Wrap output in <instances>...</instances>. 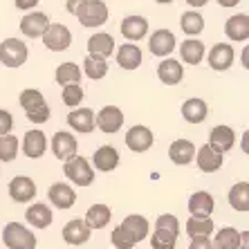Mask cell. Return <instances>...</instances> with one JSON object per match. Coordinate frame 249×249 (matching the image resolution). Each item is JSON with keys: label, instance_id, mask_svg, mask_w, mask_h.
<instances>
[{"label": "cell", "instance_id": "obj_39", "mask_svg": "<svg viewBox=\"0 0 249 249\" xmlns=\"http://www.w3.org/2000/svg\"><path fill=\"white\" fill-rule=\"evenodd\" d=\"M18 101H20V106H23V110H34V108H38V106L47 104L45 97H43L41 90H36V88H27V90H23L20 92V97H18Z\"/></svg>", "mask_w": 249, "mask_h": 249}, {"label": "cell", "instance_id": "obj_14", "mask_svg": "<svg viewBox=\"0 0 249 249\" xmlns=\"http://www.w3.org/2000/svg\"><path fill=\"white\" fill-rule=\"evenodd\" d=\"M193 160L197 162V168H200L202 173H215V171H220L222 164H225V155H222V153H215L209 144H204L202 148H197Z\"/></svg>", "mask_w": 249, "mask_h": 249}, {"label": "cell", "instance_id": "obj_21", "mask_svg": "<svg viewBox=\"0 0 249 249\" xmlns=\"http://www.w3.org/2000/svg\"><path fill=\"white\" fill-rule=\"evenodd\" d=\"M122 36L128 38V41H142L146 34H148V20L144 16H126L122 20Z\"/></svg>", "mask_w": 249, "mask_h": 249}, {"label": "cell", "instance_id": "obj_25", "mask_svg": "<svg viewBox=\"0 0 249 249\" xmlns=\"http://www.w3.org/2000/svg\"><path fill=\"white\" fill-rule=\"evenodd\" d=\"M215 200L209 191H196L191 197H189V213L197 215V218H209L213 213Z\"/></svg>", "mask_w": 249, "mask_h": 249}, {"label": "cell", "instance_id": "obj_43", "mask_svg": "<svg viewBox=\"0 0 249 249\" xmlns=\"http://www.w3.org/2000/svg\"><path fill=\"white\" fill-rule=\"evenodd\" d=\"M155 229H166V231H173L180 236V220L173 213H162L155 220Z\"/></svg>", "mask_w": 249, "mask_h": 249}, {"label": "cell", "instance_id": "obj_33", "mask_svg": "<svg viewBox=\"0 0 249 249\" xmlns=\"http://www.w3.org/2000/svg\"><path fill=\"white\" fill-rule=\"evenodd\" d=\"M56 83L58 86H70V83H81V79H83V72H81V68L76 63H61L56 68Z\"/></svg>", "mask_w": 249, "mask_h": 249}, {"label": "cell", "instance_id": "obj_38", "mask_svg": "<svg viewBox=\"0 0 249 249\" xmlns=\"http://www.w3.org/2000/svg\"><path fill=\"white\" fill-rule=\"evenodd\" d=\"M180 27L186 36H197L204 29V18L197 12H184L180 18Z\"/></svg>", "mask_w": 249, "mask_h": 249}, {"label": "cell", "instance_id": "obj_19", "mask_svg": "<svg viewBox=\"0 0 249 249\" xmlns=\"http://www.w3.org/2000/svg\"><path fill=\"white\" fill-rule=\"evenodd\" d=\"M168 157L178 166H186L196 157V144H193L191 139H175L173 144H171V148H168Z\"/></svg>", "mask_w": 249, "mask_h": 249}, {"label": "cell", "instance_id": "obj_49", "mask_svg": "<svg viewBox=\"0 0 249 249\" xmlns=\"http://www.w3.org/2000/svg\"><path fill=\"white\" fill-rule=\"evenodd\" d=\"M247 240H249V233L247 231H240V243H238L236 249H249L247 247Z\"/></svg>", "mask_w": 249, "mask_h": 249}, {"label": "cell", "instance_id": "obj_22", "mask_svg": "<svg viewBox=\"0 0 249 249\" xmlns=\"http://www.w3.org/2000/svg\"><path fill=\"white\" fill-rule=\"evenodd\" d=\"M225 34L229 36V41H247L249 38V16L247 14H236V16H229L225 23Z\"/></svg>", "mask_w": 249, "mask_h": 249}, {"label": "cell", "instance_id": "obj_46", "mask_svg": "<svg viewBox=\"0 0 249 249\" xmlns=\"http://www.w3.org/2000/svg\"><path fill=\"white\" fill-rule=\"evenodd\" d=\"M189 249H213V243H211L209 236H196V238H191Z\"/></svg>", "mask_w": 249, "mask_h": 249}, {"label": "cell", "instance_id": "obj_18", "mask_svg": "<svg viewBox=\"0 0 249 249\" xmlns=\"http://www.w3.org/2000/svg\"><path fill=\"white\" fill-rule=\"evenodd\" d=\"M47 25H50L47 14L32 12L20 20V32H23V36H27V38H41L43 32L47 29Z\"/></svg>", "mask_w": 249, "mask_h": 249}, {"label": "cell", "instance_id": "obj_36", "mask_svg": "<svg viewBox=\"0 0 249 249\" xmlns=\"http://www.w3.org/2000/svg\"><path fill=\"white\" fill-rule=\"evenodd\" d=\"M20 151V139L12 133L0 135V162H14Z\"/></svg>", "mask_w": 249, "mask_h": 249}, {"label": "cell", "instance_id": "obj_30", "mask_svg": "<svg viewBox=\"0 0 249 249\" xmlns=\"http://www.w3.org/2000/svg\"><path fill=\"white\" fill-rule=\"evenodd\" d=\"M112 220V211L108 204H92V207L86 211V218H83V222H86L90 229H104V227H108Z\"/></svg>", "mask_w": 249, "mask_h": 249}, {"label": "cell", "instance_id": "obj_45", "mask_svg": "<svg viewBox=\"0 0 249 249\" xmlns=\"http://www.w3.org/2000/svg\"><path fill=\"white\" fill-rule=\"evenodd\" d=\"M12 128H14L12 112H7V110H2V108H0V135L12 133Z\"/></svg>", "mask_w": 249, "mask_h": 249}, {"label": "cell", "instance_id": "obj_28", "mask_svg": "<svg viewBox=\"0 0 249 249\" xmlns=\"http://www.w3.org/2000/svg\"><path fill=\"white\" fill-rule=\"evenodd\" d=\"M117 65L122 70L133 72L142 65V50H139L135 43H124L119 50H117Z\"/></svg>", "mask_w": 249, "mask_h": 249}, {"label": "cell", "instance_id": "obj_26", "mask_svg": "<svg viewBox=\"0 0 249 249\" xmlns=\"http://www.w3.org/2000/svg\"><path fill=\"white\" fill-rule=\"evenodd\" d=\"M25 220H27L32 227H36V229H47L54 220L52 209L47 207V204H43V202L29 204V209L25 211Z\"/></svg>", "mask_w": 249, "mask_h": 249}, {"label": "cell", "instance_id": "obj_40", "mask_svg": "<svg viewBox=\"0 0 249 249\" xmlns=\"http://www.w3.org/2000/svg\"><path fill=\"white\" fill-rule=\"evenodd\" d=\"M178 245V233L166 231V229H155L151 236V247L153 249H175Z\"/></svg>", "mask_w": 249, "mask_h": 249}, {"label": "cell", "instance_id": "obj_42", "mask_svg": "<svg viewBox=\"0 0 249 249\" xmlns=\"http://www.w3.org/2000/svg\"><path fill=\"white\" fill-rule=\"evenodd\" d=\"M110 240H112V245H115L117 249H133L135 245H137L133 238L124 231L122 227H115V231L110 233Z\"/></svg>", "mask_w": 249, "mask_h": 249}, {"label": "cell", "instance_id": "obj_3", "mask_svg": "<svg viewBox=\"0 0 249 249\" xmlns=\"http://www.w3.org/2000/svg\"><path fill=\"white\" fill-rule=\"evenodd\" d=\"M2 243L7 249H36V233L20 222H9L2 229Z\"/></svg>", "mask_w": 249, "mask_h": 249}, {"label": "cell", "instance_id": "obj_7", "mask_svg": "<svg viewBox=\"0 0 249 249\" xmlns=\"http://www.w3.org/2000/svg\"><path fill=\"white\" fill-rule=\"evenodd\" d=\"M47 146H50V142H47L45 133L43 130H38V128H32V130H27L23 137V142H20V148H23L25 157H29V160H38V157L45 155Z\"/></svg>", "mask_w": 249, "mask_h": 249}, {"label": "cell", "instance_id": "obj_15", "mask_svg": "<svg viewBox=\"0 0 249 249\" xmlns=\"http://www.w3.org/2000/svg\"><path fill=\"white\" fill-rule=\"evenodd\" d=\"M236 144V133H233L231 126H215L211 133H209V146L213 148L215 153H229Z\"/></svg>", "mask_w": 249, "mask_h": 249}, {"label": "cell", "instance_id": "obj_1", "mask_svg": "<svg viewBox=\"0 0 249 249\" xmlns=\"http://www.w3.org/2000/svg\"><path fill=\"white\" fill-rule=\"evenodd\" d=\"M74 16L79 18V23L88 29L101 27L108 23V7L104 0H83L79 9L74 12Z\"/></svg>", "mask_w": 249, "mask_h": 249}, {"label": "cell", "instance_id": "obj_34", "mask_svg": "<svg viewBox=\"0 0 249 249\" xmlns=\"http://www.w3.org/2000/svg\"><path fill=\"white\" fill-rule=\"evenodd\" d=\"M81 72L88 76V79H92V81H99V79H104V76L108 74V63H106V58L90 56V54H88L86 61H83Z\"/></svg>", "mask_w": 249, "mask_h": 249}, {"label": "cell", "instance_id": "obj_35", "mask_svg": "<svg viewBox=\"0 0 249 249\" xmlns=\"http://www.w3.org/2000/svg\"><path fill=\"white\" fill-rule=\"evenodd\" d=\"M211 243H213V249H236L240 243V231L233 227H222Z\"/></svg>", "mask_w": 249, "mask_h": 249}, {"label": "cell", "instance_id": "obj_31", "mask_svg": "<svg viewBox=\"0 0 249 249\" xmlns=\"http://www.w3.org/2000/svg\"><path fill=\"white\" fill-rule=\"evenodd\" d=\"M204 54H207L204 52V43L197 41V38H186V41L180 45L182 63H186V65H200Z\"/></svg>", "mask_w": 249, "mask_h": 249}, {"label": "cell", "instance_id": "obj_17", "mask_svg": "<svg viewBox=\"0 0 249 249\" xmlns=\"http://www.w3.org/2000/svg\"><path fill=\"white\" fill-rule=\"evenodd\" d=\"M47 197H50V202L54 204L56 209L65 211V209H72L76 202V193L74 189L65 182H56V184L50 186V191H47Z\"/></svg>", "mask_w": 249, "mask_h": 249}, {"label": "cell", "instance_id": "obj_53", "mask_svg": "<svg viewBox=\"0 0 249 249\" xmlns=\"http://www.w3.org/2000/svg\"><path fill=\"white\" fill-rule=\"evenodd\" d=\"M243 148H245V153H247V133L243 135Z\"/></svg>", "mask_w": 249, "mask_h": 249}, {"label": "cell", "instance_id": "obj_27", "mask_svg": "<svg viewBox=\"0 0 249 249\" xmlns=\"http://www.w3.org/2000/svg\"><path fill=\"white\" fill-rule=\"evenodd\" d=\"M112 52H115V38L110 34L101 32V34H94L88 38V54L90 56L108 58L112 56Z\"/></svg>", "mask_w": 249, "mask_h": 249}, {"label": "cell", "instance_id": "obj_24", "mask_svg": "<svg viewBox=\"0 0 249 249\" xmlns=\"http://www.w3.org/2000/svg\"><path fill=\"white\" fill-rule=\"evenodd\" d=\"M119 227H122L128 236L133 238L135 243H142V240L148 236V231H151V225H148V220H146L144 215H139V213L126 215V218H124V222Z\"/></svg>", "mask_w": 249, "mask_h": 249}, {"label": "cell", "instance_id": "obj_20", "mask_svg": "<svg viewBox=\"0 0 249 249\" xmlns=\"http://www.w3.org/2000/svg\"><path fill=\"white\" fill-rule=\"evenodd\" d=\"M68 126L74 130V133L88 135L94 130V110L90 108H74V110L68 115Z\"/></svg>", "mask_w": 249, "mask_h": 249}, {"label": "cell", "instance_id": "obj_52", "mask_svg": "<svg viewBox=\"0 0 249 249\" xmlns=\"http://www.w3.org/2000/svg\"><path fill=\"white\" fill-rule=\"evenodd\" d=\"M247 54H249V47H245V50H243V65H245V68L249 65V56H247Z\"/></svg>", "mask_w": 249, "mask_h": 249}, {"label": "cell", "instance_id": "obj_48", "mask_svg": "<svg viewBox=\"0 0 249 249\" xmlns=\"http://www.w3.org/2000/svg\"><path fill=\"white\" fill-rule=\"evenodd\" d=\"M81 2H83V0H68V2H65V9L74 16V12L79 9V5H81Z\"/></svg>", "mask_w": 249, "mask_h": 249}, {"label": "cell", "instance_id": "obj_41", "mask_svg": "<svg viewBox=\"0 0 249 249\" xmlns=\"http://www.w3.org/2000/svg\"><path fill=\"white\" fill-rule=\"evenodd\" d=\"M63 104L68 108H76V106L83 101V88L81 83H70V86H63Z\"/></svg>", "mask_w": 249, "mask_h": 249}, {"label": "cell", "instance_id": "obj_11", "mask_svg": "<svg viewBox=\"0 0 249 249\" xmlns=\"http://www.w3.org/2000/svg\"><path fill=\"white\" fill-rule=\"evenodd\" d=\"M9 197L18 204L32 202L36 197V182L27 175H16L12 182H9Z\"/></svg>", "mask_w": 249, "mask_h": 249}, {"label": "cell", "instance_id": "obj_13", "mask_svg": "<svg viewBox=\"0 0 249 249\" xmlns=\"http://www.w3.org/2000/svg\"><path fill=\"white\" fill-rule=\"evenodd\" d=\"M117 166H119V151H117L115 146L104 144V146H99L97 151H94L92 168L101 171V173H110V171H115Z\"/></svg>", "mask_w": 249, "mask_h": 249}, {"label": "cell", "instance_id": "obj_44", "mask_svg": "<svg viewBox=\"0 0 249 249\" xmlns=\"http://www.w3.org/2000/svg\"><path fill=\"white\" fill-rule=\"evenodd\" d=\"M25 115H27V119L32 124L41 126V124H45L47 119H50V106L43 104V106H38V108H34V110H27Z\"/></svg>", "mask_w": 249, "mask_h": 249}, {"label": "cell", "instance_id": "obj_6", "mask_svg": "<svg viewBox=\"0 0 249 249\" xmlns=\"http://www.w3.org/2000/svg\"><path fill=\"white\" fill-rule=\"evenodd\" d=\"M124 126V112L117 106H104L94 115V128H99L106 135H115Z\"/></svg>", "mask_w": 249, "mask_h": 249}, {"label": "cell", "instance_id": "obj_16", "mask_svg": "<svg viewBox=\"0 0 249 249\" xmlns=\"http://www.w3.org/2000/svg\"><path fill=\"white\" fill-rule=\"evenodd\" d=\"M157 76L164 86H178V83L184 79V68L178 58H162V63L157 65Z\"/></svg>", "mask_w": 249, "mask_h": 249}, {"label": "cell", "instance_id": "obj_4", "mask_svg": "<svg viewBox=\"0 0 249 249\" xmlns=\"http://www.w3.org/2000/svg\"><path fill=\"white\" fill-rule=\"evenodd\" d=\"M29 50L20 38H7L0 43V63L5 68H20L27 61Z\"/></svg>", "mask_w": 249, "mask_h": 249}, {"label": "cell", "instance_id": "obj_47", "mask_svg": "<svg viewBox=\"0 0 249 249\" xmlns=\"http://www.w3.org/2000/svg\"><path fill=\"white\" fill-rule=\"evenodd\" d=\"M38 2H41V0H16V7L23 9V12H27V9H34Z\"/></svg>", "mask_w": 249, "mask_h": 249}, {"label": "cell", "instance_id": "obj_10", "mask_svg": "<svg viewBox=\"0 0 249 249\" xmlns=\"http://www.w3.org/2000/svg\"><path fill=\"white\" fill-rule=\"evenodd\" d=\"M233 58H236V52H233V47L229 43H215L207 54L209 65L215 72H227L233 65Z\"/></svg>", "mask_w": 249, "mask_h": 249}, {"label": "cell", "instance_id": "obj_2", "mask_svg": "<svg viewBox=\"0 0 249 249\" xmlns=\"http://www.w3.org/2000/svg\"><path fill=\"white\" fill-rule=\"evenodd\" d=\"M63 173L76 186H90L94 182V168L83 155H74V157H70V160H65Z\"/></svg>", "mask_w": 249, "mask_h": 249}, {"label": "cell", "instance_id": "obj_8", "mask_svg": "<svg viewBox=\"0 0 249 249\" xmlns=\"http://www.w3.org/2000/svg\"><path fill=\"white\" fill-rule=\"evenodd\" d=\"M178 47V41H175V34L171 29H155L148 38V50L151 54L160 58H166L168 54H173V50Z\"/></svg>", "mask_w": 249, "mask_h": 249}, {"label": "cell", "instance_id": "obj_29", "mask_svg": "<svg viewBox=\"0 0 249 249\" xmlns=\"http://www.w3.org/2000/svg\"><path fill=\"white\" fill-rule=\"evenodd\" d=\"M182 117H184L189 124H202L209 117V106L204 99H186L182 104Z\"/></svg>", "mask_w": 249, "mask_h": 249}, {"label": "cell", "instance_id": "obj_50", "mask_svg": "<svg viewBox=\"0 0 249 249\" xmlns=\"http://www.w3.org/2000/svg\"><path fill=\"white\" fill-rule=\"evenodd\" d=\"M186 2H189V5L191 7H196V9H200V7H204L209 2V0H186Z\"/></svg>", "mask_w": 249, "mask_h": 249}, {"label": "cell", "instance_id": "obj_9", "mask_svg": "<svg viewBox=\"0 0 249 249\" xmlns=\"http://www.w3.org/2000/svg\"><path fill=\"white\" fill-rule=\"evenodd\" d=\"M50 146H52L54 157H56V160H61V162L70 160V157H74L76 151H79L76 137L72 133H68V130H58V133H54Z\"/></svg>", "mask_w": 249, "mask_h": 249}, {"label": "cell", "instance_id": "obj_54", "mask_svg": "<svg viewBox=\"0 0 249 249\" xmlns=\"http://www.w3.org/2000/svg\"><path fill=\"white\" fill-rule=\"evenodd\" d=\"M155 2H160V5H171L173 0H155Z\"/></svg>", "mask_w": 249, "mask_h": 249}, {"label": "cell", "instance_id": "obj_23", "mask_svg": "<svg viewBox=\"0 0 249 249\" xmlns=\"http://www.w3.org/2000/svg\"><path fill=\"white\" fill-rule=\"evenodd\" d=\"M92 236V229L86 225L83 220L74 218V220H70L68 225L63 227V240L68 245H86Z\"/></svg>", "mask_w": 249, "mask_h": 249}, {"label": "cell", "instance_id": "obj_12", "mask_svg": "<svg viewBox=\"0 0 249 249\" xmlns=\"http://www.w3.org/2000/svg\"><path fill=\"white\" fill-rule=\"evenodd\" d=\"M153 142H155V135L151 133V128L142 126V124H139V126H133L126 133V146L133 153H146L153 146Z\"/></svg>", "mask_w": 249, "mask_h": 249}, {"label": "cell", "instance_id": "obj_5", "mask_svg": "<svg viewBox=\"0 0 249 249\" xmlns=\"http://www.w3.org/2000/svg\"><path fill=\"white\" fill-rule=\"evenodd\" d=\"M41 38L50 52H65L72 45V32L61 23H50Z\"/></svg>", "mask_w": 249, "mask_h": 249}, {"label": "cell", "instance_id": "obj_37", "mask_svg": "<svg viewBox=\"0 0 249 249\" xmlns=\"http://www.w3.org/2000/svg\"><path fill=\"white\" fill-rule=\"evenodd\" d=\"M186 233H189V238L211 236V233H213V220H211V218H197V215H191V218L186 220Z\"/></svg>", "mask_w": 249, "mask_h": 249}, {"label": "cell", "instance_id": "obj_32", "mask_svg": "<svg viewBox=\"0 0 249 249\" xmlns=\"http://www.w3.org/2000/svg\"><path fill=\"white\" fill-rule=\"evenodd\" d=\"M229 204L238 213H247L249 211V182H236L229 189Z\"/></svg>", "mask_w": 249, "mask_h": 249}, {"label": "cell", "instance_id": "obj_51", "mask_svg": "<svg viewBox=\"0 0 249 249\" xmlns=\"http://www.w3.org/2000/svg\"><path fill=\"white\" fill-rule=\"evenodd\" d=\"M240 0H218V5L220 7H236Z\"/></svg>", "mask_w": 249, "mask_h": 249}]
</instances>
